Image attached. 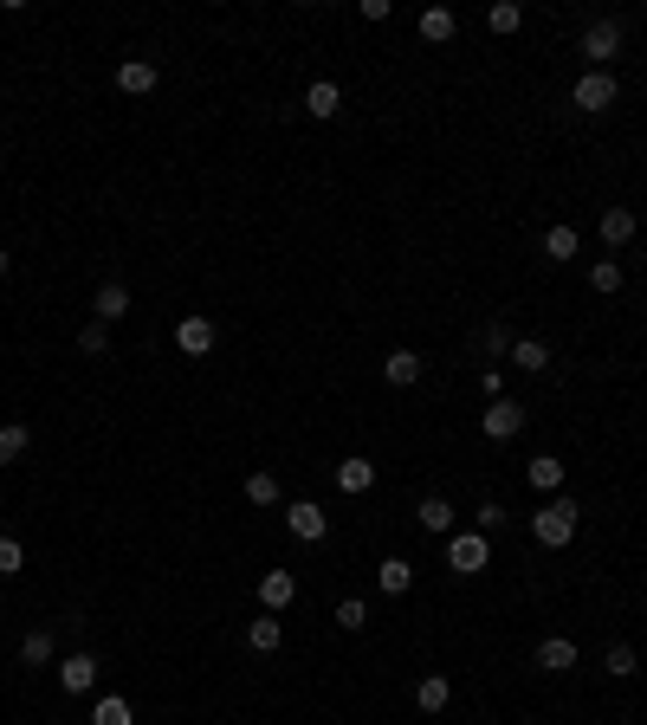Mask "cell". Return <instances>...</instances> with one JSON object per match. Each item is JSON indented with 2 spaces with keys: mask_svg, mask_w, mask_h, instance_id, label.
<instances>
[{
  "mask_svg": "<svg viewBox=\"0 0 647 725\" xmlns=\"http://www.w3.org/2000/svg\"><path fill=\"white\" fill-rule=\"evenodd\" d=\"M337 628H343V635H363V628H369V603H363V596H343V603H337Z\"/></svg>",
  "mask_w": 647,
  "mask_h": 725,
  "instance_id": "f1b7e54d",
  "label": "cell"
},
{
  "mask_svg": "<svg viewBox=\"0 0 647 725\" xmlns=\"http://www.w3.org/2000/svg\"><path fill=\"white\" fill-rule=\"evenodd\" d=\"M499 525H512V518H505V505H479V531H499Z\"/></svg>",
  "mask_w": 647,
  "mask_h": 725,
  "instance_id": "74e56055",
  "label": "cell"
},
{
  "mask_svg": "<svg viewBox=\"0 0 647 725\" xmlns=\"http://www.w3.org/2000/svg\"><path fill=\"white\" fill-rule=\"evenodd\" d=\"M602 667H609L615 680H628V674H635V648H628V641H609V654H602Z\"/></svg>",
  "mask_w": 647,
  "mask_h": 725,
  "instance_id": "d6a6232c",
  "label": "cell"
},
{
  "mask_svg": "<svg viewBox=\"0 0 647 725\" xmlns=\"http://www.w3.org/2000/svg\"><path fill=\"white\" fill-rule=\"evenodd\" d=\"M583 253V234H576V227H550L544 234V259H576Z\"/></svg>",
  "mask_w": 647,
  "mask_h": 725,
  "instance_id": "4316f807",
  "label": "cell"
},
{
  "mask_svg": "<svg viewBox=\"0 0 647 725\" xmlns=\"http://www.w3.org/2000/svg\"><path fill=\"white\" fill-rule=\"evenodd\" d=\"M259 603H266V615L292 609L298 603V577H292V570H266V577H259Z\"/></svg>",
  "mask_w": 647,
  "mask_h": 725,
  "instance_id": "9c48e42d",
  "label": "cell"
},
{
  "mask_svg": "<svg viewBox=\"0 0 647 725\" xmlns=\"http://www.w3.org/2000/svg\"><path fill=\"white\" fill-rule=\"evenodd\" d=\"M421 350H389V357H382V376L395 382V389H408V382H421Z\"/></svg>",
  "mask_w": 647,
  "mask_h": 725,
  "instance_id": "4fadbf2b",
  "label": "cell"
},
{
  "mask_svg": "<svg viewBox=\"0 0 647 725\" xmlns=\"http://www.w3.org/2000/svg\"><path fill=\"white\" fill-rule=\"evenodd\" d=\"M175 350H182V357H208V350H214V318H201V311H195V318H182V324H175Z\"/></svg>",
  "mask_w": 647,
  "mask_h": 725,
  "instance_id": "ba28073f",
  "label": "cell"
},
{
  "mask_svg": "<svg viewBox=\"0 0 647 725\" xmlns=\"http://www.w3.org/2000/svg\"><path fill=\"white\" fill-rule=\"evenodd\" d=\"M486 26L492 33H518V26H525V7H518V0H499V7L486 13Z\"/></svg>",
  "mask_w": 647,
  "mask_h": 725,
  "instance_id": "4dcf8cb0",
  "label": "cell"
},
{
  "mask_svg": "<svg viewBox=\"0 0 647 725\" xmlns=\"http://www.w3.org/2000/svg\"><path fill=\"white\" fill-rule=\"evenodd\" d=\"M20 661L26 667H52L59 661V635H52V628H33V635L20 641Z\"/></svg>",
  "mask_w": 647,
  "mask_h": 725,
  "instance_id": "e0dca14e",
  "label": "cell"
},
{
  "mask_svg": "<svg viewBox=\"0 0 647 725\" xmlns=\"http://www.w3.org/2000/svg\"><path fill=\"white\" fill-rule=\"evenodd\" d=\"M421 531H434V538H453V505L447 499H421Z\"/></svg>",
  "mask_w": 647,
  "mask_h": 725,
  "instance_id": "7402d4cb",
  "label": "cell"
},
{
  "mask_svg": "<svg viewBox=\"0 0 647 725\" xmlns=\"http://www.w3.org/2000/svg\"><path fill=\"white\" fill-rule=\"evenodd\" d=\"M518 428H525V408H518L512 395H499V402H486V415H479V434H486V441H512Z\"/></svg>",
  "mask_w": 647,
  "mask_h": 725,
  "instance_id": "8992f818",
  "label": "cell"
},
{
  "mask_svg": "<svg viewBox=\"0 0 647 725\" xmlns=\"http://www.w3.org/2000/svg\"><path fill=\"white\" fill-rule=\"evenodd\" d=\"M479 395H486V402H499V395H505V376H499V369H479Z\"/></svg>",
  "mask_w": 647,
  "mask_h": 725,
  "instance_id": "d590c367",
  "label": "cell"
},
{
  "mask_svg": "<svg viewBox=\"0 0 647 725\" xmlns=\"http://www.w3.org/2000/svg\"><path fill=\"white\" fill-rule=\"evenodd\" d=\"M615 52H622V20H589L583 26V59H589V72H602Z\"/></svg>",
  "mask_w": 647,
  "mask_h": 725,
  "instance_id": "277c9868",
  "label": "cell"
},
{
  "mask_svg": "<svg viewBox=\"0 0 647 725\" xmlns=\"http://www.w3.org/2000/svg\"><path fill=\"white\" fill-rule=\"evenodd\" d=\"M447 564L460 570V577H479V570L492 564V544H486V531H453V538H447Z\"/></svg>",
  "mask_w": 647,
  "mask_h": 725,
  "instance_id": "7a4b0ae2",
  "label": "cell"
},
{
  "mask_svg": "<svg viewBox=\"0 0 647 725\" xmlns=\"http://www.w3.org/2000/svg\"><path fill=\"white\" fill-rule=\"evenodd\" d=\"M531 661H538V674H570V667H576V641L550 635V641H538V654H531Z\"/></svg>",
  "mask_w": 647,
  "mask_h": 725,
  "instance_id": "8fae6325",
  "label": "cell"
},
{
  "mask_svg": "<svg viewBox=\"0 0 647 725\" xmlns=\"http://www.w3.org/2000/svg\"><path fill=\"white\" fill-rule=\"evenodd\" d=\"M602 240H609V246L635 240V208H609V214H602Z\"/></svg>",
  "mask_w": 647,
  "mask_h": 725,
  "instance_id": "d4e9b609",
  "label": "cell"
},
{
  "mask_svg": "<svg viewBox=\"0 0 647 725\" xmlns=\"http://www.w3.org/2000/svg\"><path fill=\"white\" fill-rule=\"evenodd\" d=\"M356 13H363V20H369V26H376V20H389V13H395V7H389V0H356Z\"/></svg>",
  "mask_w": 647,
  "mask_h": 725,
  "instance_id": "8d00e7d4",
  "label": "cell"
},
{
  "mask_svg": "<svg viewBox=\"0 0 647 725\" xmlns=\"http://www.w3.org/2000/svg\"><path fill=\"white\" fill-rule=\"evenodd\" d=\"M447 700H453V680L447 674H421L415 680V706H421V713H447Z\"/></svg>",
  "mask_w": 647,
  "mask_h": 725,
  "instance_id": "5bb4252c",
  "label": "cell"
},
{
  "mask_svg": "<svg viewBox=\"0 0 647 725\" xmlns=\"http://www.w3.org/2000/svg\"><path fill=\"white\" fill-rule=\"evenodd\" d=\"M78 350H85V357H104V350H110V324H98V318H91L85 331H78Z\"/></svg>",
  "mask_w": 647,
  "mask_h": 725,
  "instance_id": "836d02e7",
  "label": "cell"
},
{
  "mask_svg": "<svg viewBox=\"0 0 647 725\" xmlns=\"http://www.w3.org/2000/svg\"><path fill=\"white\" fill-rule=\"evenodd\" d=\"M512 344H518V337L505 331L499 318H492V324H479V357H512Z\"/></svg>",
  "mask_w": 647,
  "mask_h": 725,
  "instance_id": "484cf974",
  "label": "cell"
},
{
  "mask_svg": "<svg viewBox=\"0 0 647 725\" xmlns=\"http://www.w3.org/2000/svg\"><path fill=\"white\" fill-rule=\"evenodd\" d=\"M576 525H583V505H576L570 492H550V505L531 512V538H538L544 551H563V544L576 538Z\"/></svg>",
  "mask_w": 647,
  "mask_h": 725,
  "instance_id": "6da1fadb",
  "label": "cell"
},
{
  "mask_svg": "<svg viewBox=\"0 0 647 725\" xmlns=\"http://www.w3.org/2000/svg\"><path fill=\"white\" fill-rule=\"evenodd\" d=\"M305 111L311 117H337L343 111V91L330 85V78H318V85H305Z\"/></svg>",
  "mask_w": 647,
  "mask_h": 725,
  "instance_id": "ffe728a7",
  "label": "cell"
},
{
  "mask_svg": "<svg viewBox=\"0 0 647 725\" xmlns=\"http://www.w3.org/2000/svg\"><path fill=\"white\" fill-rule=\"evenodd\" d=\"M408 583H415V564H408V557H382L376 564V590L382 596H408Z\"/></svg>",
  "mask_w": 647,
  "mask_h": 725,
  "instance_id": "7c38bea8",
  "label": "cell"
},
{
  "mask_svg": "<svg viewBox=\"0 0 647 725\" xmlns=\"http://www.w3.org/2000/svg\"><path fill=\"white\" fill-rule=\"evenodd\" d=\"M279 641H285V622H279V615L246 622V648H253V654H279Z\"/></svg>",
  "mask_w": 647,
  "mask_h": 725,
  "instance_id": "2e32d148",
  "label": "cell"
},
{
  "mask_svg": "<svg viewBox=\"0 0 647 725\" xmlns=\"http://www.w3.org/2000/svg\"><path fill=\"white\" fill-rule=\"evenodd\" d=\"M337 486H343V492H369V486H376V460H369V454L337 460Z\"/></svg>",
  "mask_w": 647,
  "mask_h": 725,
  "instance_id": "9a60e30c",
  "label": "cell"
},
{
  "mask_svg": "<svg viewBox=\"0 0 647 725\" xmlns=\"http://www.w3.org/2000/svg\"><path fill=\"white\" fill-rule=\"evenodd\" d=\"M512 363L525 369V376H538V369H550V344H544V337H518V344H512Z\"/></svg>",
  "mask_w": 647,
  "mask_h": 725,
  "instance_id": "44dd1931",
  "label": "cell"
},
{
  "mask_svg": "<svg viewBox=\"0 0 647 725\" xmlns=\"http://www.w3.org/2000/svg\"><path fill=\"white\" fill-rule=\"evenodd\" d=\"M589 285H596L602 298H609V292H622V266H615V259H596V266H589Z\"/></svg>",
  "mask_w": 647,
  "mask_h": 725,
  "instance_id": "1f68e13d",
  "label": "cell"
},
{
  "mask_svg": "<svg viewBox=\"0 0 647 725\" xmlns=\"http://www.w3.org/2000/svg\"><path fill=\"white\" fill-rule=\"evenodd\" d=\"M7 272H13V253H7V246H0V279H7Z\"/></svg>",
  "mask_w": 647,
  "mask_h": 725,
  "instance_id": "f35d334b",
  "label": "cell"
},
{
  "mask_svg": "<svg viewBox=\"0 0 647 725\" xmlns=\"http://www.w3.org/2000/svg\"><path fill=\"white\" fill-rule=\"evenodd\" d=\"M52 674H59L65 693H91V687H98V654H65Z\"/></svg>",
  "mask_w": 647,
  "mask_h": 725,
  "instance_id": "52a82bcc",
  "label": "cell"
},
{
  "mask_svg": "<svg viewBox=\"0 0 647 725\" xmlns=\"http://www.w3.org/2000/svg\"><path fill=\"white\" fill-rule=\"evenodd\" d=\"M26 447H33V428H26V421H7V428H0V467H13Z\"/></svg>",
  "mask_w": 647,
  "mask_h": 725,
  "instance_id": "603a6c76",
  "label": "cell"
},
{
  "mask_svg": "<svg viewBox=\"0 0 647 725\" xmlns=\"http://www.w3.org/2000/svg\"><path fill=\"white\" fill-rule=\"evenodd\" d=\"M26 570V551H20V538H0V577H20Z\"/></svg>",
  "mask_w": 647,
  "mask_h": 725,
  "instance_id": "e575fe53",
  "label": "cell"
},
{
  "mask_svg": "<svg viewBox=\"0 0 647 725\" xmlns=\"http://www.w3.org/2000/svg\"><path fill=\"white\" fill-rule=\"evenodd\" d=\"M285 525H292V538H298V544H324V538H330L324 505H311V499H292V505H285Z\"/></svg>",
  "mask_w": 647,
  "mask_h": 725,
  "instance_id": "5b68a950",
  "label": "cell"
},
{
  "mask_svg": "<svg viewBox=\"0 0 647 725\" xmlns=\"http://www.w3.org/2000/svg\"><path fill=\"white\" fill-rule=\"evenodd\" d=\"M615 98H622V85H615L609 72H583V78H576V91H570V104H576V111H583V117L609 111Z\"/></svg>",
  "mask_w": 647,
  "mask_h": 725,
  "instance_id": "3957f363",
  "label": "cell"
},
{
  "mask_svg": "<svg viewBox=\"0 0 647 725\" xmlns=\"http://www.w3.org/2000/svg\"><path fill=\"white\" fill-rule=\"evenodd\" d=\"M453 26H460V20H453V7H421V39H428V46H447Z\"/></svg>",
  "mask_w": 647,
  "mask_h": 725,
  "instance_id": "d6986e66",
  "label": "cell"
},
{
  "mask_svg": "<svg viewBox=\"0 0 647 725\" xmlns=\"http://www.w3.org/2000/svg\"><path fill=\"white\" fill-rule=\"evenodd\" d=\"M91 725H136V713H130V700H123V693H104V700L91 706Z\"/></svg>",
  "mask_w": 647,
  "mask_h": 725,
  "instance_id": "cb8c5ba5",
  "label": "cell"
},
{
  "mask_svg": "<svg viewBox=\"0 0 647 725\" xmlns=\"http://www.w3.org/2000/svg\"><path fill=\"white\" fill-rule=\"evenodd\" d=\"M117 91L123 98H149V91H156V59H123L117 65Z\"/></svg>",
  "mask_w": 647,
  "mask_h": 725,
  "instance_id": "30bf717a",
  "label": "cell"
},
{
  "mask_svg": "<svg viewBox=\"0 0 647 725\" xmlns=\"http://www.w3.org/2000/svg\"><path fill=\"white\" fill-rule=\"evenodd\" d=\"M123 311H130V292H123V285H98L91 318H98V324H123Z\"/></svg>",
  "mask_w": 647,
  "mask_h": 725,
  "instance_id": "ac0fdd59",
  "label": "cell"
},
{
  "mask_svg": "<svg viewBox=\"0 0 647 725\" xmlns=\"http://www.w3.org/2000/svg\"><path fill=\"white\" fill-rule=\"evenodd\" d=\"M531 486H538V492H563V460L557 454H538V460H531Z\"/></svg>",
  "mask_w": 647,
  "mask_h": 725,
  "instance_id": "83f0119b",
  "label": "cell"
},
{
  "mask_svg": "<svg viewBox=\"0 0 647 725\" xmlns=\"http://www.w3.org/2000/svg\"><path fill=\"white\" fill-rule=\"evenodd\" d=\"M246 499L253 505H279L285 492H279V473H246Z\"/></svg>",
  "mask_w": 647,
  "mask_h": 725,
  "instance_id": "f546056e",
  "label": "cell"
}]
</instances>
